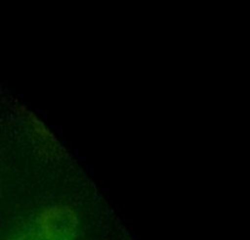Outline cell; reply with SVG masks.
Returning <instances> with one entry per match:
<instances>
[{
  "mask_svg": "<svg viewBox=\"0 0 250 240\" xmlns=\"http://www.w3.org/2000/svg\"><path fill=\"white\" fill-rule=\"evenodd\" d=\"M78 234L77 212L68 205L54 203L20 220L2 240H77Z\"/></svg>",
  "mask_w": 250,
  "mask_h": 240,
  "instance_id": "6da1fadb",
  "label": "cell"
},
{
  "mask_svg": "<svg viewBox=\"0 0 250 240\" xmlns=\"http://www.w3.org/2000/svg\"><path fill=\"white\" fill-rule=\"evenodd\" d=\"M22 114H23L22 115V121L26 124L27 131L31 134L32 140L36 142L37 146L41 147L49 156L59 158L62 154V148L59 144L58 140L49 131L48 127L33 113L28 112L27 109L22 112Z\"/></svg>",
  "mask_w": 250,
  "mask_h": 240,
  "instance_id": "7a4b0ae2",
  "label": "cell"
}]
</instances>
